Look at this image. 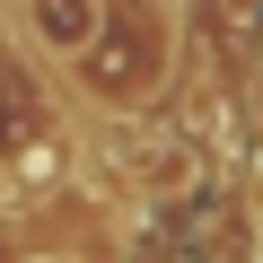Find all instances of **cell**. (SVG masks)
Here are the masks:
<instances>
[{"label":"cell","mask_w":263,"mask_h":263,"mask_svg":"<svg viewBox=\"0 0 263 263\" xmlns=\"http://www.w3.org/2000/svg\"><path fill=\"white\" fill-rule=\"evenodd\" d=\"M18 18L53 62H70V53H88L105 35V0H18Z\"/></svg>","instance_id":"6da1fadb"},{"label":"cell","mask_w":263,"mask_h":263,"mask_svg":"<svg viewBox=\"0 0 263 263\" xmlns=\"http://www.w3.org/2000/svg\"><path fill=\"white\" fill-rule=\"evenodd\" d=\"M246 105H254V123H263V70H254V88H246Z\"/></svg>","instance_id":"7a4b0ae2"}]
</instances>
